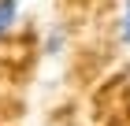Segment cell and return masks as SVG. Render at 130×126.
<instances>
[{
    "mask_svg": "<svg viewBox=\"0 0 130 126\" xmlns=\"http://www.w3.org/2000/svg\"><path fill=\"white\" fill-rule=\"evenodd\" d=\"M15 19H19V4L15 0H0V37L15 26Z\"/></svg>",
    "mask_w": 130,
    "mask_h": 126,
    "instance_id": "obj_1",
    "label": "cell"
},
{
    "mask_svg": "<svg viewBox=\"0 0 130 126\" xmlns=\"http://www.w3.org/2000/svg\"><path fill=\"white\" fill-rule=\"evenodd\" d=\"M119 41H123V45H130V8H126V15H123V26H119Z\"/></svg>",
    "mask_w": 130,
    "mask_h": 126,
    "instance_id": "obj_2",
    "label": "cell"
},
{
    "mask_svg": "<svg viewBox=\"0 0 130 126\" xmlns=\"http://www.w3.org/2000/svg\"><path fill=\"white\" fill-rule=\"evenodd\" d=\"M60 45H63V41H60V33H48V52H52V56L60 52Z\"/></svg>",
    "mask_w": 130,
    "mask_h": 126,
    "instance_id": "obj_3",
    "label": "cell"
},
{
    "mask_svg": "<svg viewBox=\"0 0 130 126\" xmlns=\"http://www.w3.org/2000/svg\"><path fill=\"white\" fill-rule=\"evenodd\" d=\"M126 8H130V0H126Z\"/></svg>",
    "mask_w": 130,
    "mask_h": 126,
    "instance_id": "obj_4",
    "label": "cell"
}]
</instances>
